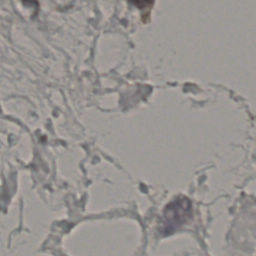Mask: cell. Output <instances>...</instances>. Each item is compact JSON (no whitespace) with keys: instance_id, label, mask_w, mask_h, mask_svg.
<instances>
[{"instance_id":"6da1fadb","label":"cell","mask_w":256,"mask_h":256,"mask_svg":"<svg viewBox=\"0 0 256 256\" xmlns=\"http://www.w3.org/2000/svg\"><path fill=\"white\" fill-rule=\"evenodd\" d=\"M192 216L191 201L185 196H178L164 208L158 230L163 236L174 233Z\"/></svg>"},{"instance_id":"7a4b0ae2","label":"cell","mask_w":256,"mask_h":256,"mask_svg":"<svg viewBox=\"0 0 256 256\" xmlns=\"http://www.w3.org/2000/svg\"><path fill=\"white\" fill-rule=\"evenodd\" d=\"M131 1L140 8H144L148 5H151L152 3V0H131Z\"/></svg>"}]
</instances>
